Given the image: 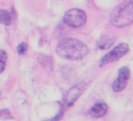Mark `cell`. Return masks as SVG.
<instances>
[{
	"instance_id": "obj_7",
	"label": "cell",
	"mask_w": 133,
	"mask_h": 121,
	"mask_svg": "<svg viewBox=\"0 0 133 121\" xmlns=\"http://www.w3.org/2000/svg\"><path fill=\"white\" fill-rule=\"evenodd\" d=\"M107 111H108L107 104L105 102L100 101V102H97L96 104H94L90 108V110L88 111V114L94 118H99V117L104 116L107 113Z\"/></svg>"
},
{
	"instance_id": "obj_5",
	"label": "cell",
	"mask_w": 133,
	"mask_h": 121,
	"mask_svg": "<svg viewBox=\"0 0 133 121\" xmlns=\"http://www.w3.org/2000/svg\"><path fill=\"white\" fill-rule=\"evenodd\" d=\"M85 88H86V83H84V82H82V83H80L78 85L73 86L66 92V94L64 95V98H63V101H62V107L64 109H66V108L73 105V103L82 94V92L84 91Z\"/></svg>"
},
{
	"instance_id": "obj_12",
	"label": "cell",
	"mask_w": 133,
	"mask_h": 121,
	"mask_svg": "<svg viewBox=\"0 0 133 121\" xmlns=\"http://www.w3.org/2000/svg\"><path fill=\"white\" fill-rule=\"evenodd\" d=\"M27 49H28V44L26 42H21L18 46V54L19 55H24L26 53Z\"/></svg>"
},
{
	"instance_id": "obj_13",
	"label": "cell",
	"mask_w": 133,
	"mask_h": 121,
	"mask_svg": "<svg viewBox=\"0 0 133 121\" xmlns=\"http://www.w3.org/2000/svg\"><path fill=\"white\" fill-rule=\"evenodd\" d=\"M0 94H1V91H0Z\"/></svg>"
},
{
	"instance_id": "obj_2",
	"label": "cell",
	"mask_w": 133,
	"mask_h": 121,
	"mask_svg": "<svg viewBox=\"0 0 133 121\" xmlns=\"http://www.w3.org/2000/svg\"><path fill=\"white\" fill-rule=\"evenodd\" d=\"M110 23L116 28H124L133 23V0H125L110 13Z\"/></svg>"
},
{
	"instance_id": "obj_6",
	"label": "cell",
	"mask_w": 133,
	"mask_h": 121,
	"mask_svg": "<svg viewBox=\"0 0 133 121\" xmlns=\"http://www.w3.org/2000/svg\"><path fill=\"white\" fill-rule=\"evenodd\" d=\"M129 78H130V69L127 66L121 67L118 69V73H117L116 79L112 83V86H111L112 87V90L114 92H121V91H123L127 87Z\"/></svg>"
},
{
	"instance_id": "obj_11",
	"label": "cell",
	"mask_w": 133,
	"mask_h": 121,
	"mask_svg": "<svg viewBox=\"0 0 133 121\" xmlns=\"http://www.w3.org/2000/svg\"><path fill=\"white\" fill-rule=\"evenodd\" d=\"M0 118L3 120H9L12 118V116L7 109H4V110H0Z\"/></svg>"
},
{
	"instance_id": "obj_3",
	"label": "cell",
	"mask_w": 133,
	"mask_h": 121,
	"mask_svg": "<svg viewBox=\"0 0 133 121\" xmlns=\"http://www.w3.org/2000/svg\"><path fill=\"white\" fill-rule=\"evenodd\" d=\"M86 22V13L79 8H72L63 16V23L72 28H79Z\"/></svg>"
},
{
	"instance_id": "obj_1",
	"label": "cell",
	"mask_w": 133,
	"mask_h": 121,
	"mask_svg": "<svg viewBox=\"0 0 133 121\" xmlns=\"http://www.w3.org/2000/svg\"><path fill=\"white\" fill-rule=\"evenodd\" d=\"M88 47L79 39L76 38H62L59 40L56 47V54L68 60H79L84 58L88 54Z\"/></svg>"
},
{
	"instance_id": "obj_8",
	"label": "cell",
	"mask_w": 133,
	"mask_h": 121,
	"mask_svg": "<svg viewBox=\"0 0 133 121\" xmlns=\"http://www.w3.org/2000/svg\"><path fill=\"white\" fill-rule=\"evenodd\" d=\"M115 38L114 37H109V36H102L98 42H97V47L101 50H106V49H109L113 42H114Z\"/></svg>"
},
{
	"instance_id": "obj_4",
	"label": "cell",
	"mask_w": 133,
	"mask_h": 121,
	"mask_svg": "<svg viewBox=\"0 0 133 121\" xmlns=\"http://www.w3.org/2000/svg\"><path fill=\"white\" fill-rule=\"evenodd\" d=\"M129 51V46L127 43H119L116 47H114L110 52H108L106 55H104L100 61V66H104L106 64H109L111 62L117 61L119 58L125 56Z\"/></svg>"
},
{
	"instance_id": "obj_9",
	"label": "cell",
	"mask_w": 133,
	"mask_h": 121,
	"mask_svg": "<svg viewBox=\"0 0 133 121\" xmlns=\"http://www.w3.org/2000/svg\"><path fill=\"white\" fill-rule=\"evenodd\" d=\"M11 21H12V17L10 11L5 9H0V23L5 26H9L11 24Z\"/></svg>"
},
{
	"instance_id": "obj_10",
	"label": "cell",
	"mask_w": 133,
	"mask_h": 121,
	"mask_svg": "<svg viewBox=\"0 0 133 121\" xmlns=\"http://www.w3.org/2000/svg\"><path fill=\"white\" fill-rule=\"evenodd\" d=\"M7 60V54L4 50H0V73L3 72Z\"/></svg>"
}]
</instances>
